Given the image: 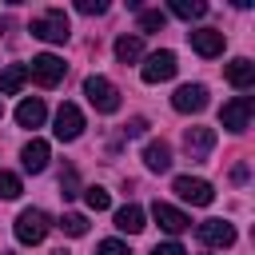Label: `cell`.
Listing matches in <instances>:
<instances>
[{"mask_svg":"<svg viewBox=\"0 0 255 255\" xmlns=\"http://www.w3.org/2000/svg\"><path fill=\"white\" fill-rule=\"evenodd\" d=\"M28 84V64H8L0 72V96H16Z\"/></svg>","mask_w":255,"mask_h":255,"instance_id":"19","label":"cell"},{"mask_svg":"<svg viewBox=\"0 0 255 255\" xmlns=\"http://www.w3.org/2000/svg\"><path fill=\"white\" fill-rule=\"evenodd\" d=\"M84 96H88V104H92L96 112H104V116L120 112V88H116L112 80H104V76H88V80H84Z\"/></svg>","mask_w":255,"mask_h":255,"instance_id":"1","label":"cell"},{"mask_svg":"<svg viewBox=\"0 0 255 255\" xmlns=\"http://www.w3.org/2000/svg\"><path fill=\"white\" fill-rule=\"evenodd\" d=\"M96 255H131V251H128V243H120V239H104V243L96 247Z\"/></svg>","mask_w":255,"mask_h":255,"instance_id":"27","label":"cell"},{"mask_svg":"<svg viewBox=\"0 0 255 255\" xmlns=\"http://www.w3.org/2000/svg\"><path fill=\"white\" fill-rule=\"evenodd\" d=\"M124 131H128V135H143V131H147V120H143V116H135V120L124 128Z\"/></svg>","mask_w":255,"mask_h":255,"instance_id":"30","label":"cell"},{"mask_svg":"<svg viewBox=\"0 0 255 255\" xmlns=\"http://www.w3.org/2000/svg\"><path fill=\"white\" fill-rule=\"evenodd\" d=\"M44 116H48V108H44V100H40V96L20 100V108H16V124H20V128H40V124H44Z\"/></svg>","mask_w":255,"mask_h":255,"instance_id":"14","label":"cell"},{"mask_svg":"<svg viewBox=\"0 0 255 255\" xmlns=\"http://www.w3.org/2000/svg\"><path fill=\"white\" fill-rule=\"evenodd\" d=\"M171 16H179V20H199V16H207V4H203V0H171Z\"/></svg>","mask_w":255,"mask_h":255,"instance_id":"21","label":"cell"},{"mask_svg":"<svg viewBox=\"0 0 255 255\" xmlns=\"http://www.w3.org/2000/svg\"><path fill=\"white\" fill-rule=\"evenodd\" d=\"M56 139L60 143H72V139H80V131H84V112L76 108V104H60V112H56Z\"/></svg>","mask_w":255,"mask_h":255,"instance_id":"8","label":"cell"},{"mask_svg":"<svg viewBox=\"0 0 255 255\" xmlns=\"http://www.w3.org/2000/svg\"><path fill=\"white\" fill-rule=\"evenodd\" d=\"M76 12H84V16H100V12H108V0H80Z\"/></svg>","mask_w":255,"mask_h":255,"instance_id":"28","label":"cell"},{"mask_svg":"<svg viewBox=\"0 0 255 255\" xmlns=\"http://www.w3.org/2000/svg\"><path fill=\"white\" fill-rule=\"evenodd\" d=\"M251 112H255V100H251V96H235V100L223 104L219 124H223L227 131H247V128H251Z\"/></svg>","mask_w":255,"mask_h":255,"instance_id":"6","label":"cell"},{"mask_svg":"<svg viewBox=\"0 0 255 255\" xmlns=\"http://www.w3.org/2000/svg\"><path fill=\"white\" fill-rule=\"evenodd\" d=\"M48 155H52V151H48V143H44V139H28V143H24V151H20L24 171H32V175H36V171H44V167H48Z\"/></svg>","mask_w":255,"mask_h":255,"instance_id":"15","label":"cell"},{"mask_svg":"<svg viewBox=\"0 0 255 255\" xmlns=\"http://www.w3.org/2000/svg\"><path fill=\"white\" fill-rule=\"evenodd\" d=\"M187 40H191V48H195L203 60L219 56V52H223V44H227L219 28H195V32H187Z\"/></svg>","mask_w":255,"mask_h":255,"instance_id":"12","label":"cell"},{"mask_svg":"<svg viewBox=\"0 0 255 255\" xmlns=\"http://www.w3.org/2000/svg\"><path fill=\"white\" fill-rule=\"evenodd\" d=\"M151 215H155V223H159L167 235H179V231H187V227H191V219H187L179 207H171V203H159V199L151 203Z\"/></svg>","mask_w":255,"mask_h":255,"instance_id":"13","label":"cell"},{"mask_svg":"<svg viewBox=\"0 0 255 255\" xmlns=\"http://www.w3.org/2000/svg\"><path fill=\"white\" fill-rule=\"evenodd\" d=\"M64 72H68V64H64L60 56H52V52H44V56H36V60L28 64V80H36V84H44V88H56V84L64 80Z\"/></svg>","mask_w":255,"mask_h":255,"instance_id":"5","label":"cell"},{"mask_svg":"<svg viewBox=\"0 0 255 255\" xmlns=\"http://www.w3.org/2000/svg\"><path fill=\"white\" fill-rule=\"evenodd\" d=\"M143 163H147V171H167V167H171V147H167L163 139H147Z\"/></svg>","mask_w":255,"mask_h":255,"instance_id":"16","label":"cell"},{"mask_svg":"<svg viewBox=\"0 0 255 255\" xmlns=\"http://www.w3.org/2000/svg\"><path fill=\"white\" fill-rule=\"evenodd\" d=\"M195 231H199V243L203 247H231L235 243V227L227 219H203Z\"/></svg>","mask_w":255,"mask_h":255,"instance_id":"10","label":"cell"},{"mask_svg":"<svg viewBox=\"0 0 255 255\" xmlns=\"http://www.w3.org/2000/svg\"><path fill=\"white\" fill-rule=\"evenodd\" d=\"M171 108H175V112H183V116L203 112V108H207V88H203V84H183V88H175Z\"/></svg>","mask_w":255,"mask_h":255,"instance_id":"9","label":"cell"},{"mask_svg":"<svg viewBox=\"0 0 255 255\" xmlns=\"http://www.w3.org/2000/svg\"><path fill=\"white\" fill-rule=\"evenodd\" d=\"M179 72V64H175V52H151L147 60H143V68H139V76H143V84H163V80H171Z\"/></svg>","mask_w":255,"mask_h":255,"instance_id":"7","label":"cell"},{"mask_svg":"<svg viewBox=\"0 0 255 255\" xmlns=\"http://www.w3.org/2000/svg\"><path fill=\"white\" fill-rule=\"evenodd\" d=\"M84 203H88L92 211H108V207H112V195H108L100 183H92V187H84Z\"/></svg>","mask_w":255,"mask_h":255,"instance_id":"24","label":"cell"},{"mask_svg":"<svg viewBox=\"0 0 255 255\" xmlns=\"http://www.w3.org/2000/svg\"><path fill=\"white\" fill-rule=\"evenodd\" d=\"M139 56H143V36L131 32V36H120V40H116V60H120V64H135Z\"/></svg>","mask_w":255,"mask_h":255,"instance_id":"20","label":"cell"},{"mask_svg":"<svg viewBox=\"0 0 255 255\" xmlns=\"http://www.w3.org/2000/svg\"><path fill=\"white\" fill-rule=\"evenodd\" d=\"M183 147H187V155L195 163H203L211 155V147H215V128H187L183 131Z\"/></svg>","mask_w":255,"mask_h":255,"instance_id":"11","label":"cell"},{"mask_svg":"<svg viewBox=\"0 0 255 255\" xmlns=\"http://www.w3.org/2000/svg\"><path fill=\"white\" fill-rule=\"evenodd\" d=\"M163 24H167V16H163L159 8H139V32H135V36H143V32H163Z\"/></svg>","mask_w":255,"mask_h":255,"instance_id":"23","label":"cell"},{"mask_svg":"<svg viewBox=\"0 0 255 255\" xmlns=\"http://www.w3.org/2000/svg\"><path fill=\"white\" fill-rule=\"evenodd\" d=\"M116 227L120 231H128V235H139L147 223H143V207L139 203H124L120 211H116Z\"/></svg>","mask_w":255,"mask_h":255,"instance_id":"17","label":"cell"},{"mask_svg":"<svg viewBox=\"0 0 255 255\" xmlns=\"http://www.w3.org/2000/svg\"><path fill=\"white\" fill-rule=\"evenodd\" d=\"M231 179H235V183H247V163H235V167H231Z\"/></svg>","mask_w":255,"mask_h":255,"instance_id":"31","label":"cell"},{"mask_svg":"<svg viewBox=\"0 0 255 255\" xmlns=\"http://www.w3.org/2000/svg\"><path fill=\"white\" fill-rule=\"evenodd\" d=\"M171 191L183 199V203H195V207H207L215 199V187L207 179H195V175H175L171 179Z\"/></svg>","mask_w":255,"mask_h":255,"instance_id":"4","label":"cell"},{"mask_svg":"<svg viewBox=\"0 0 255 255\" xmlns=\"http://www.w3.org/2000/svg\"><path fill=\"white\" fill-rule=\"evenodd\" d=\"M60 195H64V199L80 195V179H76V171H72V167H68L64 175H60Z\"/></svg>","mask_w":255,"mask_h":255,"instance_id":"26","label":"cell"},{"mask_svg":"<svg viewBox=\"0 0 255 255\" xmlns=\"http://www.w3.org/2000/svg\"><path fill=\"white\" fill-rule=\"evenodd\" d=\"M32 36H36V40H48V44H64V40L72 36L64 8H48L44 16H36V20H32Z\"/></svg>","mask_w":255,"mask_h":255,"instance_id":"3","label":"cell"},{"mask_svg":"<svg viewBox=\"0 0 255 255\" xmlns=\"http://www.w3.org/2000/svg\"><path fill=\"white\" fill-rule=\"evenodd\" d=\"M147 255H187V251H183V247H179V243L171 239V243H155V247H151Z\"/></svg>","mask_w":255,"mask_h":255,"instance_id":"29","label":"cell"},{"mask_svg":"<svg viewBox=\"0 0 255 255\" xmlns=\"http://www.w3.org/2000/svg\"><path fill=\"white\" fill-rule=\"evenodd\" d=\"M227 80H231L235 88H243V92H247V88L255 84V64H251L247 56H235V60L227 64Z\"/></svg>","mask_w":255,"mask_h":255,"instance_id":"18","label":"cell"},{"mask_svg":"<svg viewBox=\"0 0 255 255\" xmlns=\"http://www.w3.org/2000/svg\"><path fill=\"white\" fill-rule=\"evenodd\" d=\"M64 235H72V239H80V235H88V215H80V211H68V215H60V223H56Z\"/></svg>","mask_w":255,"mask_h":255,"instance_id":"22","label":"cell"},{"mask_svg":"<svg viewBox=\"0 0 255 255\" xmlns=\"http://www.w3.org/2000/svg\"><path fill=\"white\" fill-rule=\"evenodd\" d=\"M48 231H52V219H48L40 207H24V211L16 215V239H20V243L36 247V243H44Z\"/></svg>","mask_w":255,"mask_h":255,"instance_id":"2","label":"cell"},{"mask_svg":"<svg viewBox=\"0 0 255 255\" xmlns=\"http://www.w3.org/2000/svg\"><path fill=\"white\" fill-rule=\"evenodd\" d=\"M20 191H24L20 175H12V171H0V199H16Z\"/></svg>","mask_w":255,"mask_h":255,"instance_id":"25","label":"cell"}]
</instances>
